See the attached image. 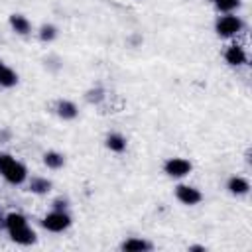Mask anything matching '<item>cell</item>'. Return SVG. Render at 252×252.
Here are the masks:
<instances>
[{
	"label": "cell",
	"instance_id": "cell-15",
	"mask_svg": "<svg viewBox=\"0 0 252 252\" xmlns=\"http://www.w3.org/2000/svg\"><path fill=\"white\" fill-rule=\"evenodd\" d=\"M43 163H45L49 169H59V167L65 165V158H63V154H59V152H45V154H43Z\"/></svg>",
	"mask_w": 252,
	"mask_h": 252
},
{
	"label": "cell",
	"instance_id": "cell-18",
	"mask_svg": "<svg viewBox=\"0 0 252 252\" xmlns=\"http://www.w3.org/2000/svg\"><path fill=\"white\" fill-rule=\"evenodd\" d=\"M102 98H104V91L102 89H91L87 93V100L89 102H100Z\"/></svg>",
	"mask_w": 252,
	"mask_h": 252
},
{
	"label": "cell",
	"instance_id": "cell-8",
	"mask_svg": "<svg viewBox=\"0 0 252 252\" xmlns=\"http://www.w3.org/2000/svg\"><path fill=\"white\" fill-rule=\"evenodd\" d=\"M226 189H228V193H230V195L242 197V195H246V193L250 191V183H248L244 177H238V175H234V177H230V179H228V183H226Z\"/></svg>",
	"mask_w": 252,
	"mask_h": 252
},
{
	"label": "cell",
	"instance_id": "cell-2",
	"mask_svg": "<svg viewBox=\"0 0 252 252\" xmlns=\"http://www.w3.org/2000/svg\"><path fill=\"white\" fill-rule=\"evenodd\" d=\"M242 28H244L242 20L234 14H224L215 22V32L219 37H232L238 32H242Z\"/></svg>",
	"mask_w": 252,
	"mask_h": 252
},
{
	"label": "cell",
	"instance_id": "cell-6",
	"mask_svg": "<svg viewBox=\"0 0 252 252\" xmlns=\"http://www.w3.org/2000/svg\"><path fill=\"white\" fill-rule=\"evenodd\" d=\"M8 234H10V238H12L16 244H22V246H30V244H33V242L37 240V236H35V232L30 228V224H24V226H20V228L8 230Z\"/></svg>",
	"mask_w": 252,
	"mask_h": 252
},
{
	"label": "cell",
	"instance_id": "cell-14",
	"mask_svg": "<svg viewBox=\"0 0 252 252\" xmlns=\"http://www.w3.org/2000/svg\"><path fill=\"white\" fill-rule=\"evenodd\" d=\"M106 148L114 154H122L126 150V138L120 134H108L106 136Z\"/></svg>",
	"mask_w": 252,
	"mask_h": 252
},
{
	"label": "cell",
	"instance_id": "cell-1",
	"mask_svg": "<svg viewBox=\"0 0 252 252\" xmlns=\"http://www.w3.org/2000/svg\"><path fill=\"white\" fill-rule=\"evenodd\" d=\"M0 173L12 185H22L28 179V169L24 163L14 159L10 154H0Z\"/></svg>",
	"mask_w": 252,
	"mask_h": 252
},
{
	"label": "cell",
	"instance_id": "cell-16",
	"mask_svg": "<svg viewBox=\"0 0 252 252\" xmlns=\"http://www.w3.org/2000/svg\"><path fill=\"white\" fill-rule=\"evenodd\" d=\"M213 4H215V8H217L219 12L230 14V12H234V10L240 6V0H213Z\"/></svg>",
	"mask_w": 252,
	"mask_h": 252
},
{
	"label": "cell",
	"instance_id": "cell-7",
	"mask_svg": "<svg viewBox=\"0 0 252 252\" xmlns=\"http://www.w3.org/2000/svg\"><path fill=\"white\" fill-rule=\"evenodd\" d=\"M224 61H226L228 65H232V67L244 65V63H246V51H244V47H240V45H236V43L228 45L226 51H224Z\"/></svg>",
	"mask_w": 252,
	"mask_h": 252
},
{
	"label": "cell",
	"instance_id": "cell-5",
	"mask_svg": "<svg viewBox=\"0 0 252 252\" xmlns=\"http://www.w3.org/2000/svg\"><path fill=\"white\" fill-rule=\"evenodd\" d=\"M175 197H177L179 203L189 205V207L203 201V193L197 187H191V185H177L175 187Z\"/></svg>",
	"mask_w": 252,
	"mask_h": 252
},
{
	"label": "cell",
	"instance_id": "cell-20",
	"mask_svg": "<svg viewBox=\"0 0 252 252\" xmlns=\"http://www.w3.org/2000/svg\"><path fill=\"white\" fill-rule=\"evenodd\" d=\"M189 250H193V252H205V246H191Z\"/></svg>",
	"mask_w": 252,
	"mask_h": 252
},
{
	"label": "cell",
	"instance_id": "cell-13",
	"mask_svg": "<svg viewBox=\"0 0 252 252\" xmlns=\"http://www.w3.org/2000/svg\"><path fill=\"white\" fill-rule=\"evenodd\" d=\"M30 191L35 195H45L51 191V181L45 177H32L30 179Z\"/></svg>",
	"mask_w": 252,
	"mask_h": 252
},
{
	"label": "cell",
	"instance_id": "cell-11",
	"mask_svg": "<svg viewBox=\"0 0 252 252\" xmlns=\"http://www.w3.org/2000/svg\"><path fill=\"white\" fill-rule=\"evenodd\" d=\"M120 248L124 252H146V250H152V244L144 238H128L122 242Z\"/></svg>",
	"mask_w": 252,
	"mask_h": 252
},
{
	"label": "cell",
	"instance_id": "cell-17",
	"mask_svg": "<svg viewBox=\"0 0 252 252\" xmlns=\"http://www.w3.org/2000/svg\"><path fill=\"white\" fill-rule=\"evenodd\" d=\"M55 37H57V28H55L53 24H43V26L39 28V39H41V41L49 43V41H53Z\"/></svg>",
	"mask_w": 252,
	"mask_h": 252
},
{
	"label": "cell",
	"instance_id": "cell-21",
	"mask_svg": "<svg viewBox=\"0 0 252 252\" xmlns=\"http://www.w3.org/2000/svg\"><path fill=\"white\" fill-rule=\"evenodd\" d=\"M2 220H4V219H2V217H0V222H2Z\"/></svg>",
	"mask_w": 252,
	"mask_h": 252
},
{
	"label": "cell",
	"instance_id": "cell-12",
	"mask_svg": "<svg viewBox=\"0 0 252 252\" xmlns=\"http://www.w3.org/2000/svg\"><path fill=\"white\" fill-rule=\"evenodd\" d=\"M16 85H18V75H16V71L10 69L8 65H4V63L0 61V87L10 89V87H16Z\"/></svg>",
	"mask_w": 252,
	"mask_h": 252
},
{
	"label": "cell",
	"instance_id": "cell-3",
	"mask_svg": "<svg viewBox=\"0 0 252 252\" xmlns=\"http://www.w3.org/2000/svg\"><path fill=\"white\" fill-rule=\"evenodd\" d=\"M41 224H43V228L49 230V232H63V230H67V228L71 226V217H69L65 211L53 209L51 213H47V215L43 217Z\"/></svg>",
	"mask_w": 252,
	"mask_h": 252
},
{
	"label": "cell",
	"instance_id": "cell-10",
	"mask_svg": "<svg viewBox=\"0 0 252 252\" xmlns=\"http://www.w3.org/2000/svg\"><path fill=\"white\" fill-rule=\"evenodd\" d=\"M55 110H57V116L63 118V120H73V118H77V114H79L77 104L71 102V100H59L57 106H55Z\"/></svg>",
	"mask_w": 252,
	"mask_h": 252
},
{
	"label": "cell",
	"instance_id": "cell-19",
	"mask_svg": "<svg viewBox=\"0 0 252 252\" xmlns=\"http://www.w3.org/2000/svg\"><path fill=\"white\" fill-rule=\"evenodd\" d=\"M53 209L65 211V209H67V201H65V199H55V201H53Z\"/></svg>",
	"mask_w": 252,
	"mask_h": 252
},
{
	"label": "cell",
	"instance_id": "cell-9",
	"mask_svg": "<svg viewBox=\"0 0 252 252\" xmlns=\"http://www.w3.org/2000/svg\"><path fill=\"white\" fill-rule=\"evenodd\" d=\"M10 28H12L16 33H20V35H28V33L32 32L30 20H28L26 16H22V14H12V16H10Z\"/></svg>",
	"mask_w": 252,
	"mask_h": 252
},
{
	"label": "cell",
	"instance_id": "cell-4",
	"mask_svg": "<svg viewBox=\"0 0 252 252\" xmlns=\"http://www.w3.org/2000/svg\"><path fill=\"white\" fill-rule=\"evenodd\" d=\"M191 169H193V165H191V161L185 159V158H169V159L163 163V171H165L169 177H173V179H181V177L189 175Z\"/></svg>",
	"mask_w": 252,
	"mask_h": 252
}]
</instances>
